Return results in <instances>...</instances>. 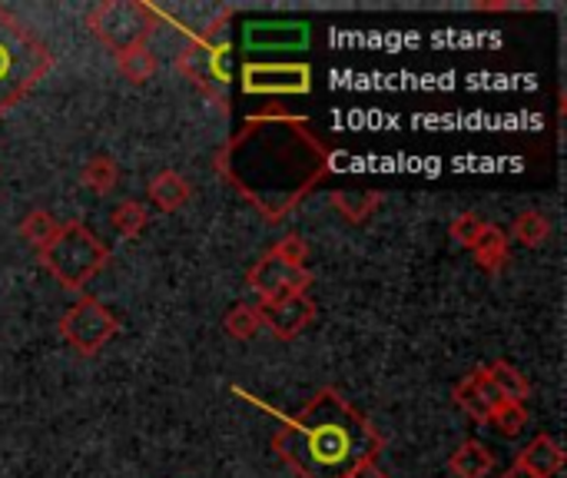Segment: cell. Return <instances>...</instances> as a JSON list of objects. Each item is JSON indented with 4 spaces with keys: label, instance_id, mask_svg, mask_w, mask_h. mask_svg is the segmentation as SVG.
<instances>
[{
    "label": "cell",
    "instance_id": "1",
    "mask_svg": "<svg viewBox=\"0 0 567 478\" xmlns=\"http://www.w3.org/2000/svg\"><path fill=\"white\" fill-rule=\"evenodd\" d=\"M219 176L266 223H282L332 170V150L306 116L259 113L216 156Z\"/></svg>",
    "mask_w": 567,
    "mask_h": 478
},
{
    "label": "cell",
    "instance_id": "2",
    "mask_svg": "<svg viewBox=\"0 0 567 478\" xmlns=\"http://www.w3.org/2000/svg\"><path fill=\"white\" fill-rule=\"evenodd\" d=\"M272 449L299 478H346L375 462L385 439L336 389H322L276 433Z\"/></svg>",
    "mask_w": 567,
    "mask_h": 478
},
{
    "label": "cell",
    "instance_id": "3",
    "mask_svg": "<svg viewBox=\"0 0 567 478\" xmlns=\"http://www.w3.org/2000/svg\"><path fill=\"white\" fill-rule=\"evenodd\" d=\"M53 67L50 47L7 7H0V116L17 106Z\"/></svg>",
    "mask_w": 567,
    "mask_h": 478
},
{
    "label": "cell",
    "instance_id": "4",
    "mask_svg": "<svg viewBox=\"0 0 567 478\" xmlns=\"http://www.w3.org/2000/svg\"><path fill=\"white\" fill-rule=\"evenodd\" d=\"M40 266L66 289L83 293L110 263L106 243L83 223H60L56 236L37 253Z\"/></svg>",
    "mask_w": 567,
    "mask_h": 478
},
{
    "label": "cell",
    "instance_id": "5",
    "mask_svg": "<svg viewBox=\"0 0 567 478\" xmlns=\"http://www.w3.org/2000/svg\"><path fill=\"white\" fill-rule=\"evenodd\" d=\"M176 70L223 113L229 110V40L226 37H186L176 53Z\"/></svg>",
    "mask_w": 567,
    "mask_h": 478
},
{
    "label": "cell",
    "instance_id": "6",
    "mask_svg": "<svg viewBox=\"0 0 567 478\" xmlns=\"http://www.w3.org/2000/svg\"><path fill=\"white\" fill-rule=\"evenodd\" d=\"M90 33H96L106 47L123 50L133 43H146L150 33L163 27L156 3L146 0H103L86 13Z\"/></svg>",
    "mask_w": 567,
    "mask_h": 478
},
{
    "label": "cell",
    "instance_id": "7",
    "mask_svg": "<svg viewBox=\"0 0 567 478\" xmlns=\"http://www.w3.org/2000/svg\"><path fill=\"white\" fill-rule=\"evenodd\" d=\"M60 336L80 353V356H96L116 333H120V319L90 293H83L60 319Z\"/></svg>",
    "mask_w": 567,
    "mask_h": 478
},
{
    "label": "cell",
    "instance_id": "8",
    "mask_svg": "<svg viewBox=\"0 0 567 478\" xmlns=\"http://www.w3.org/2000/svg\"><path fill=\"white\" fill-rule=\"evenodd\" d=\"M243 90L252 96H302L312 90V67L252 60L243 67Z\"/></svg>",
    "mask_w": 567,
    "mask_h": 478
},
{
    "label": "cell",
    "instance_id": "9",
    "mask_svg": "<svg viewBox=\"0 0 567 478\" xmlns=\"http://www.w3.org/2000/svg\"><path fill=\"white\" fill-rule=\"evenodd\" d=\"M312 30L306 20H249L243 27V47L252 53H296L306 50Z\"/></svg>",
    "mask_w": 567,
    "mask_h": 478
},
{
    "label": "cell",
    "instance_id": "10",
    "mask_svg": "<svg viewBox=\"0 0 567 478\" xmlns=\"http://www.w3.org/2000/svg\"><path fill=\"white\" fill-rule=\"evenodd\" d=\"M246 283H249V289L259 296V303H272V299L289 296V293H309L312 273H309V269H292V266H286L282 260H276L272 253H266V256L246 273Z\"/></svg>",
    "mask_w": 567,
    "mask_h": 478
},
{
    "label": "cell",
    "instance_id": "11",
    "mask_svg": "<svg viewBox=\"0 0 567 478\" xmlns=\"http://www.w3.org/2000/svg\"><path fill=\"white\" fill-rule=\"evenodd\" d=\"M259 316H262V326L276 339L289 343V339L302 336V329L316 319V303L309 293H289L272 303H259Z\"/></svg>",
    "mask_w": 567,
    "mask_h": 478
},
{
    "label": "cell",
    "instance_id": "12",
    "mask_svg": "<svg viewBox=\"0 0 567 478\" xmlns=\"http://www.w3.org/2000/svg\"><path fill=\"white\" fill-rule=\"evenodd\" d=\"M455 403H458V409H465L475 423H482V426H488V416H492V409L502 403L498 396H495V389H492V379H488V366H478V369H472L458 386H455Z\"/></svg>",
    "mask_w": 567,
    "mask_h": 478
},
{
    "label": "cell",
    "instance_id": "13",
    "mask_svg": "<svg viewBox=\"0 0 567 478\" xmlns=\"http://www.w3.org/2000/svg\"><path fill=\"white\" fill-rule=\"evenodd\" d=\"M522 469H528L535 478H555L565 469V449L558 446V439L551 436H535L515 459Z\"/></svg>",
    "mask_w": 567,
    "mask_h": 478
},
{
    "label": "cell",
    "instance_id": "14",
    "mask_svg": "<svg viewBox=\"0 0 567 478\" xmlns=\"http://www.w3.org/2000/svg\"><path fill=\"white\" fill-rule=\"evenodd\" d=\"M150 200L156 203V210H163V213H176V210H183L186 203H189V196H193V186H189V180L179 173V170H159L153 180H150Z\"/></svg>",
    "mask_w": 567,
    "mask_h": 478
},
{
    "label": "cell",
    "instance_id": "15",
    "mask_svg": "<svg viewBox=\"0 0 567 478\" xmlns=\"http://www.w3.org/2000/svg\"><path fill=\"white\" fill-rule=\"evenodd\" d=\"M472 256L475 263L485 269V273H502L508 266V256H512V240L502 226L495 223H485V233L478 236V243L472 246Z\"/></svg>",
    "mask_w": 567,
    "mask_h": 478
},
{
    "label": "cell",
    "instance_id": "16",
    "mask_svg": "<svg viewBox=\"0 0 567 478\" xmlns=\"http://www.w3.org/2000/svg\"><path fill=\"white\" fill-rule=\"evenodd\" d=\"M449 472L455 478H488L495 472V456L485 443L478 439H468L462 443L452 459H449Z\"/></svg>",
    "mask_w": 567,
    "mask_h": 478
},
{
    "label": "cell",
    "instance_id": "17",
    "mask_svg": "<svg viewBox=\"0 0 567 478\" xmlns=\"http://www.w3.org/2000/svg\"><path fill=\"white\" fill-rule=\"evenodd\" d=\"M116 70H120V77L130 80V83H146V80L156 77L159 60H156V53H153L150 43H133V47L116 50Z\"/></svg>",
    "mask_w": 567,
    "mask_h": 478
},
{
    "label": "cell",
    "instance_id": "18",
    "mask_svg": "<svg viewBox=\"0 0 567 478\" xmlns=\"http://www.w3.org/2000/svg\"><path fill=\"white\" fill-rule=\"evenodd\" d=\"M488 379H492V389H495V396L502 403H522L525 406V399L532 396V383L525 379V373H518L505 359H498V363L488 366Z\"/></svg>",
    "mask_w": 567,
    "mask_h": 478
},
{
    "label": "cell",
    "instance_id": "19",
    "mask_svg": "<svg viewBox=\"0 0 567 478\" xmlns=\"http://www.w3.org/2000/svg\"><path fill=\"white\" fill-rule=\"evenodd\" d=\"M332 206L342 213V220L346 223H365L375 210H379V203H382V193H375V190H336L332 196Z\"/></svg>",
    "mask_w": 567,
    "mask_h": 478
},
{
    "label": "cell",
    "instance_id": "20",
    "mask_svg": "<svg viewBox=\"0 0 567 478\" xmlns=\"http://www.w3.org/2000/svg\"><path fill=\"white\" fill-rule=\"evenodd\" d=\"M80 183H83L86 190H93L96 196H110V193L116 190V183H120V166H116V160L106 156V153L90 156V160L83 163V170H80Z\"/></svg>",
    "mask_w": 567,
    "mask_h": 478
},
{
    "label": "cell",
    "instance_id": "21",
    "mask_svg": "<svg viewBox=\"0 0 567 478\" xmlns=\"http://www.w3.org/2000/svg\"><path fill=\"white\" fill-rule=\"evenodd\" d=\"M110 226L123 236V240H136L143 236V230L150 226V213L140 200H123L116 203V210L110 213Z\"/></svg>",
    "mask_w": 567,
    "mask_h": 478
},
{
    "label": "cell",
    "instance_id": "22",
    "mask_svg": "<svg viewBox=\"0 0 567 478\" xmlns=\"http://www.w3.org/2000/svg\"><path fill=\"white\" fill-rule=\"evenodd\" d=\"M56 230H60V223L53 220L50 210H30V213L23 216V223H20V240L40 253V250L56 236Z\"/></svg>",
    "mask_w": 567,
    "mask_h": 478
},
{
    "label": "cell",
    "instance_id": "23",
    "mask_svg": "<svg viewBox=\"0 0 567 478\" xmlns=\"http://www.w3.org/2000/svg\"><path fill=\"white\" fill-rule=\"evenodd\" d=\"M548 236H551V223H548V216H542V213H535V210L522 213V216L512 223V240L522 243V246H528V250L545 246Z\"/></svg>",
    "mask_w": 567,
    "mask_h": 478
},
{
    "label": "cell",
    "instance_id": "24",
    "mask_svg": "<svg viewBox=\"0 0 567 478\" xmlns=\"http://www.w3.org/2000/svg\"><path fill=\"white\" fill-rule=\"evenodd\" d=\"M223 329H226L233 339H239V343H249V339H252V336H259V329H262L259 306H249V303H239V306H233V309L226 313V319H223Z\"/></svg>",
    "mask_w": 567,
    "mask_h": 478
},
{
    "label": "cell",
    "instance_id": "25",
    "mask_svg": "<svg viewBox=\"0 0 567 478\" xmlns=\"http://www.w3.org/2000/svg\"><path fill=\"white\" fill-rule=\"evenodd\" d=\"M488 426H495L505 439H515L528 426V409L522 403H498L488 416Z\"/></svg>",
    "mask_w": 567,
    "mask_h": 478
},
{
    "label": "cell",
    "instance_id": "26",
    "mask_svg": "<svg viewBox=\"0 0 567 478\" xmlns=\"http://www.w3.org/2000/svg\"><path fill=\"white\" fill-rule=\"evenodd\" d=\"M482 233H485V220H482L478 213H462V216H455L452 226H449V236H452L458 246H465V250H472V246L478 243Z\"/></svg>",
    "mask_w": 567,
    "mask_h": 478
},
{
    "label": "cell",
    "instance_id": "27",
    "mask_svg": "<svg viewBox=\"0 0 567 478\" xmlns=\"http://www.w3.org/2000/svg\"><path fill=\"white\" fill-rule=\"evenodd\" d=\"M276 260H282L286 266H292V269H306V260H309V243L302 240V236H296V233H289V236H282L272 250H269Z\"/></svg>",
    "mask_w": 567,
    "mask_h": 478
},
{
    "label": "cell",
    "instance_id": "28",
    "mask_svg": "<svg viewBox=\"0 0 567 478\" xmlns=\"http://www.w3.org/2000/svg\"><path fill=\"white\" fill-rule=\"evenodd\" d=\"M475 10H488V13H515V10H538V3H518V0H502V3H475Z\"/></svg>",
    "mask_w": 567,
    "mask_h": 478
},
{
    "label": "cell",
    "instance_id": "29",
    "mask_svg": "<svg viewBox=\"0 0 567 478\" xmlns=\"http://www.w3.org/2000/svg\"><path fill=\"white\" fill-rule=\"evenodd\" d=\"M346 478H389L375 462H369V466H362V469H355L352 476H346Z\"/></svg>",
    "mask_w": 567,
    "mask_h": 478
},
{
    "label": "cell",
    "instance_id": "30",
    "mask_svg": "<svg viewBox=\"0 0 567 478\" xmlns=\"http://www.w3.org/2000/svg\"><path fill=\"white\" fill-rule=\"evenodd\" d=\"M505 478H535V476H532V472H528V469H522V466H518V462H515V466H512V469H508V472H505Z\"/></svg>",
    "mask_w": 567,
    "mask_h": 478
}]
</instances>
